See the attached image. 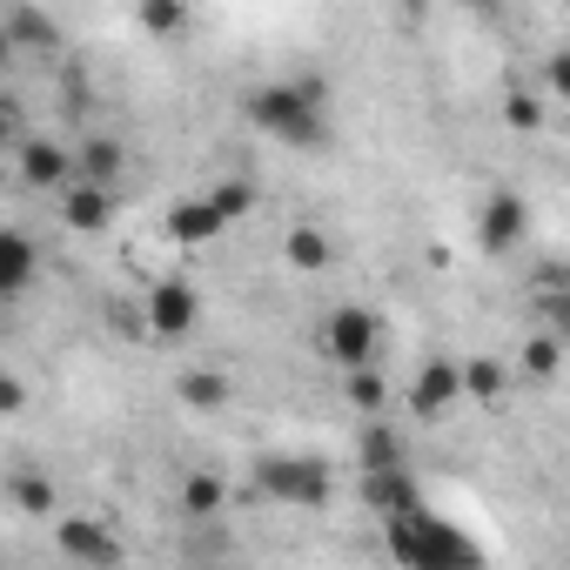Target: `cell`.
<instances>
[{
    "label": "cell",
    "mask_w": 570,
    "mask_h": 570,
    "mask_svg": "<svg viewBox=\"0 0 570 570\" xmlns=\"http://www.w3.org/2000/svg\"><path fill=\"white\" fill-rule=\"evenodd\" d=\"M390 550H396L403 563H416V570H456V563H476V557H483L463 530H450L443 517H423V510L390 517Z\"/></svg>",
    "instance_id": "obj_2"
},
{
    "label": "cell",
    "mask_w": 570,
    "mask_h": 570,
    "mask_svg": "<svg viewBox=\"0 0 570 570\" xmlns=\"http://www.w3.org/2000/svg\"><path fill=\"white\" fill-rule=\"evenodd\" d=\"M463 396L497 403V396H503V370H497V363H463Z\"/></svg>",
    "instance_id": "obj_24"
},
{
    "label": "cell",
    "mask_w": 570,
    "mask_h": 570,
    "mask_svg": "<svg viewBox=\"0 0 570 570\" xmlns=\"http://www.w3.org/2000/svg\"><path fill=\"white\" fill-rule=\"evenodd\" d=\"M282 248H289V262H296V268H330V262H336L330 235H323V228H309V222H303V228H289V242H282Z\"/></svg>",
    "instance_id": "obj_17"
},
{
    "label": "cell",
    "mask_w": 570,
    "mask_h": 570,
    "mask_svg": "<svg viewBox=\"0 0 570 570\" xmlns=\"http://www.w3.org/2000/svg\"><path fill=\"white\" fill-rule=\"evenodd\" d=\"M356 456H363V470H396V463H403V443H396V430H390V423H376V416H370V430H363Z\"/></svg>",
    "instance_id": "obj_16"
},
{
    "label": "cell",
    "mask_w": 570,
    "mask_h": 570,
    "mask_svg": "<svg viewBox=\"0 0 570 570\" xmlns=\"http://www.w3.org/2000/svg\"><path fill=\"white\" fill-rule=\"evenodd\" d=\"M148 330H155L161 343H175V336L195 330V289H188V282H155V296H148Z\"/></svg>",
    "instance_id": "obj_10"
},
{
    "label": "cell",
    "mask_w": 570,
    "mask_h": 570,
    "mask_svg": "<svg viewBox=\"0 0 570 570\" xmlns=\"http://www.w3.org/2000/svg\"><path fill=\"white\" fill-rule=\"evenodd\" d=\"M517 363H523L530 376H550V370L563 363V343H557V336H523V350H517Z\"/></svg>",
    "instance_id": "obj_23"
},
{
    "label": "cell",
    "mask_w": 570,
    "mask_h": 570,
    "mask_svg": "<svg viewBox=\"0 0 570 570\" xmlns=\"http://www.w3.org/2000/svg\"><path fill=\"white\" fill-rule=\"evenodd\" d=\"M463 8H476V14H503V0H463Z\"/></svg>",
    "instance_id": "obj_30"
},
{
    "label": "cell",
    "mask_w": 570,
    "mask_h": 570,
    "mask_svg": "<svg viewBox=\"0 0 570 570\" xmlns=\"http://www.w3.org/2000/svg\"><path fill=\"white\" fill-rule=\"evenodd\" d=\"M181 403L188 410H222L228 403V376L222 370H188L181 376Z\"/></svg>",
    "instance_id": "obj_19"
},
{
    "label": "cell",
    "mask_w": 570,
    "mask_h": 570,
    "mask_svg": "<svg viewBox=\"0 0 570 570\" xmlns=\"http://www.w3.org/2000/svg\"><path fill=\"white\" fill-rule=\"evenodd\" d=\"M14 148H21V181L28 188H48V195H61L75 181V168H81V155H68L55 135H21Z\"/></svg>",
    "instance_id": "obj_6"
},
{
    "label": "cell",
    "mask_w": 570,
    "mask_h": 570,
    "mask_svg": "<svg viewBox=\"0 0 570 570\" xmlns=\"http://www.w3.org/2000/svg\"><path fill=\"white\" fill-rule=\"evenodd\" d=\"M350 403H356L363 416H376V410L390 403V383H383V370H376V363H363V370H350Z\"/></svg>",
    "instance_id": "obj_21"
},
{
    "label": "cell",
    "mask_w": 570,
    "mask_h": 570,
    "mask_svg": "<svg viewBox=\"0 0 570 570\" xmlns=\"http://www.w3.org/2000/svg\"><path fill=\"white\" fill-rule=\"evenodd\" d=\"M208 195H215V208H222L228 222H235V215H248V202H255V188H248V181H215Z\"/></svg>",
    "instance_id": "obj_26"
},
{
    "label": "cell",
    "mask_w": 570,
    "mask_h": 570,
    "mask_svg": "<svg viewBox=\"0 0 570 570\" xmlns=\"http://www.w3.org/2000/svg\"><path fill=\"white\" fill-rule=\"evenodd\" d=\"M503 121H510L517 135H537V128H543V95H537V88H510V95H503Z\"/></svg>",
    "instance_id": "obj_20"
},
{
    "label": "cell",
    "mask_w": 570,
    "mask_h": 570,
    "mask_svg": "<svg viewBox=\"0 0 570 570\" xmlns=\"http://www.w3.org/2000/svg\"><path fill=\"white\" fill-rule=\"evenodd\" d=\"M543 309H550V323H557V330H570V275H563L557 289L543 296Z\"/></svg>",
    "instance_id": "obj_27"
},
{
    "label": "cell",
    "mask_w": 570,
    "mask_h": 570,
    "mask_svg": "<svg viewBox=\"0 0 570 570\" xmlns=\"http://www.w3.org/2000/svg\"><path fill=\"white\" fill-rule=\"evenodd\" d=\"M363 503L390 523V517H410V510H423V497H416V483L403 476V463L396 470H363Z\"/></svg>",
    "instance_id": "obj_12"
},
{
    "label": "cell",
    "mask_w": 570,
    "mask_h": 570,
    "mask_svg": "<svg viewBox=\"0 0 570 570\" xmlns=\"http://www.w3.org/2000/svg\"><path fill=\"white\" fill-rule=\"evenodd\" d=\"M14 503H21L28 517H55V490H48L41 476H21V483H14Z\"/></svg>",
    "instance_id": "obj_25"
},
{
    "label": "cell",
    "mask_w": 570,
    "mask_h": 570,
    "mask_svg": "<svg viewBox=\"0 0 570 570\" xmlns=\"http://www.w3.org/2000/svg\"><path fill=\"white\" fill-rule=\"evenodd\" d=\"M248 121L268 128V141H282V148H303V155L330 148V95H323V81H268V88H255Z\"/></svg>",
    "instance_id": "obj_1"
},
{
    "label": "cell",
    "mask_w": 570,
    "mask_h": 570,
    "mask_svg": "<svg viewBox=\"0 0 570 570\" xmlns=\"http://www.w3.org/2000/svg\"><path fill=\"white\" fill-rule=\"evenodd\" d=\"M543 81H550V88H557V101H563V108H570V55H557V61H550V75H543Z\"/></svg>",
    "instance_id": "obj_29"
},
{
    "label": "cell",
    "mask_w": 570,
    "mask_h": 570,
    "mask_svg": "<svg viewBox=\"0 0 570 570\" xmlns=\"http://www.w3.org/2000/svg\"><path fill=\"white\" fill-rule=\"evenodd\" d=\"M81 175L115 188V175H121V141H108V135H88V141H81Z\"/></svg>",
    "instance_id": "obj_18"
},
{
    "label": "cell",
    "mask_w": 570,
    "mask_h": 570,
    "mask_svg": "<svg viewBox=\"0 0 570 570\" xmlns=\"http://www.w3.org/2000/svg\"><path fill=\"white\" fill-rule=\"evenodd\" d=\"M55 550H61L68 563H121V557H128L121 537H115L108 523H95V517H68V523L55 530Z\"/></svg>",
    "instance_id": "obj_9"
},
{
    "label": "cell",
    "mask_w": 570,
    "mask_h": 570,
    "mask_svg": "<svg viewBox=\"0 0 570 570\" xmlns=\"http://www.w3.org/2000/svg\"><path fill=\"white\" fill-rule=\"evenodd\" d=\"M61 222H68L75 235H101V228L115 222V188H108V181L75 175V181L61 188Z\"/></svg>",
    "instance_id": "obj_8"
},
{
    "label": "cell",
    "mask_w": 570,
    "mask_h": 570,
    "mask_svg": "<svg viewBox=\"0 0 570 570\" xmlns=\"http://www.w3.org/2000/svg\"><path fill=\"white\" fill-rule=\"evenodd\" d=\"M456 403H463V363L430 356V363L416 370V383H410V410H416V416H450Z\"/></svg>",
    "instance_id": "obj_7"
},
{
    "label": "cell",
    "mask_w": 570,
    "mask_h": 570,
    "mask_svg": "<svg viewBox=\"0 0 570 570\" xmlns=\"http://www.w3.org/2000/svg\"><path fill=\"white\" fill-rule=\"evenodd\" d=\"M21 403H28V383H21V376H0V410L21 416Z\"/></svg>",
    "instance_id": "obj_28"
},
{
    "label": "cell",
    "mask_w": 570,
    "mask_h": 570,
    "mask_svg": "<svg viewBox=\"0 0 570 570\" xmlns=\"http://www.w3.org/2000/svg\"><path fill=\"white\" fill-rule=\"evenodd\" d=\"M222 503H228V483H222V470H188V483H181V517L208 523Z\"/></svg>",
    "instance_id": "obj_14"
},
{
    "label": "cell",
    "mask_w": 570,
    "mask_h": 570,
    "mask_svg": "<svg viewBox=\"0 0 570 570\" xmlns=\"http://www.w3.org/2000/svg\"><path fill=\"white\" fill-rule=\"evenodd\" d=\"M8 41H14V48H35V55H48L61 35H55V21H48L41 8H8Z\"/></svg>",
    "instance_id": "obj_15"
},
{
    "label": "cell",
    "mask_w": 570,
    "mask_h": 570,
    "mask_svg": "<svg viewBox=\"0 0 570 570\" xmlns=\"http://www.w3.org/2000/svg\"><path fill=\"white\" fill-rule=\"evenodd\" d=\"M141 28L161 35V41H175L188 28V8H181V0H141Z\"/></svg>",
    "instance_id": "obj_22"
},
{
    "label": "cell",
    "mask_w": 570,
    "mask_h": 570,
    "mask_svg": "<svg viewBox=\"0 0 570 570\" xmlns=\"http://www.w3.org/2000/svg\"><path fill=\"white\" fill-rule=\"evenodd\" d=\"M28 282H35V242L21 228H8L0 235V296H21Z\"/></svg>",
    "instance_id": "obj_13"
},
{
    "label": "cell",
    "mask_w": 570,
    "mask_h": 570,
    "mask_svg": "<svg viewBox=\"0 0 570 570\" xmlns=\"http://www.w3.org/2000/svg\"><path fill=\"white\" fill-rule=\"evenodd\" d=\"M255 483L275 503H330V470L316 456H262L255 463Z\"/></svg>",
    "instance_id": "obj_4"
},
{
    "label": "cell",
    "mask_w": 570,
    "mask_h": 570,
    "mask_svg": "<svg viewBox=\"0 0 570 570\" xmlns=\"http://www.w3.org/2000/svg\"><path fill=\"white\" fill-rule=\"evenodd\" d=\"M376 350H383V323H376L363 303L330 309V323H323V356H330V363L363 370V363H376Z\"/></svg>",
    "instance_id": "obj_3"
},
{
    "label": "cell",
    "mask_w": 570,
    "mask_h": 570,
    "mask_svg": "<svg viewBox=\"0 0 570 570\" xmlns=\"http://www.w3.org/2000/svg\"><path fill=\"white\" fill-rule=\"evenodd\" d=\"M222 228H228V215L215 208V195H188V202L168 208V235H175L181 248H202V242H215Z\"/></svg>",
    "instance_id": "obj_11"
},
{
    "label": "cell",
    "mask_w": 570,
    "mask_h": 570,
    "mask_svg": "<svg viewBox=\"0 0 570 570\" xmlns=\"http://www.w3.org/2000/svg\"><path fill=\"white\" fill-rule=\"evenodd\" d=\"M523 228H530L523 195L490 188V195H483V208H476V242H483V255H510V248L523 242Z\"/></svg>",
    "instance_id": "obj_5"
}]
</instances>
